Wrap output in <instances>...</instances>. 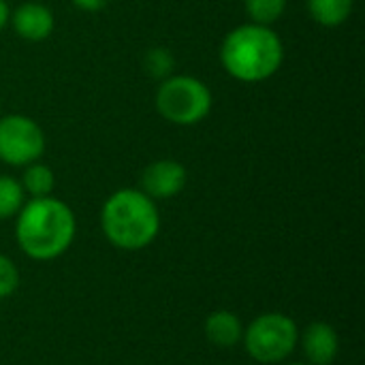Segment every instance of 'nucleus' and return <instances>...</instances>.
<instances>
[{"label": "nucleus", "mask_w": 365, "mask_h": 365, "mask_svg": "<svg viewBox=\"0 0 365 365\" xmlns=\"http://www.w3.org/2000/svg\"><path fill=\"white\" fill-rule=\"evenodd\" d=\"M77 235V218L68 203L49 195L26 199L15 216V242L32 261H53L68 252Z\"/></svg>", "instance_id": "nucleus-1"}, {"label": "nucleus", "mask_w": 365, "mask_h": 365, "mask_svg": "<svg viewBox=\"0 0 365 365\" xmlns=\"http://www.w3.org/2000/svg\"><path fill=\"white\" fill-rule=\"evenodd\" d=\"M220 64L240 83H261L272 79L284 64V43L274 26L240 24L220 43Z\"/></svg>", "instance_id": "nucleus-2"}, {"label": "nucleus", "mask_w": 365, "mask_h": 365, "mask_svg": "<svg viewBox=\"0 0 365 365\" xmlns=\"http://www.w3.org/2000/svg\"><path fill=\"white\" fill-rule=\"evenodd\" d=\"M160 210L141 188H120L101 207V231L105 240L126 252H139L154 244L160 233Z\"/></svg>", "instance_id": "nucleus-3"}, {"label": "nucleus", "mask_w": 365, "mask_h": 365, "mask_svg": "<svg viewBox=\"0 0 365 365\" xmlns=\"http://www.w3.org/2000/svg\"><path fill=\"white\" fill-rule=\"evenodd\" d=\"M156 111L173 126L201 124L214 107V94L205 81L195 75L173 73L158 81L154 96Z\"/></svg>", "instance_id": "nucleus-4"}, {"label": "nucleus", "mask_w": 365, "mask_h": 365, "mask_svg": "<svg viewBox=\"0 0 365 365\" xmlns=\"http://www.w3.org/2000/svg\"><path fill=\"white\" fill-rule=\"evenodd\" d=\"M242 344L246 355L257 364H282L299 344V327L289 314L265 312L244 327Z\"/></svg>", "instance_id": "nucleus-5"}, {"label": "nucleus", "mask_w": 365, "mask_h": 365, "mask_svg": "<svg viewBox=\"0 0 365 365\" xmlns=\"http://www.w3.org/2000/svg\"><path fill=\"white\" fill-rule=\"evenodd\" d=\"M45 148V130L34 118L24 113L0 115V163L21 169L41 160Z\"/></svg>", "instance_id": "nucleus-6"}, {"label": "nucleus", "mask_w": 365, "mask_h": 365, "mask_svg": "<svg viewBox=\"0 0 365 365\" xmlns=\"http://www.w3.org/2000/svg\"><path fill=\"white\" fill-rule=\"evenodd\" d=\"M188 182V171L173 158H160L150 163L141 171L139 188L154 201H167L178 197Z\"/></svg>", "instance_id": "nucleus-7"}, {"label": "nucleus", "mask_w": 365, "mask_h": 365, "mask_svg": "<svg viewBox=\"0 0 365 365\" xmlns=\"http://www.w3.org/2000/svg\"><path fill=\"white\" fill-rule=\"evenodd\" d=\"M9 24L19 38L28 43H41L53 34L56 17L53 11L43 2H21L15 11H11Z\"/></svg>", "instance_id": "nucleus-8"}, {"label": "nucleus", "mask_w": 365, "mask_h": 365, "mask_svg": "<svg viewBox=\"0 0 365 365\" xmlns=\"http://www.w3.org/2000/svg\"><path fill=\"white\" fill-rule=\"evenodd\" d=\"M299 344L308 365H331L340 353V338L336 327L317 321L299 331Z\"/></svg>", "instance_id": "nucleus-9"}, {"label": "nucleus", "mask_w": 365, "mask_h": 365, "mask_svg": "<svg viewBox=\"0 0 365 365\" xmlns=\"http://www.w3.org/2000/svg\"><path fill=\"white\" fill-rule=\"evenodd\" d=\"M203 331L210 344L218 349H233L242 342L244 323L231 310H214L207 314L203 323Z\"/></svg>", "instance_id": "nucleus-10"}, {"label": "nucleus", "mask_w": 365, "mask_h": 365, "mask_svg": "<svg viewBox=\"0 0 365 365\" xmlns=\"http://www.w3.org/2000/svg\"><path fill=\"white\" fill-rule=\"evenodd\" d=\"M355 0H306L308 15L323 28H338L353 15Z\"/></svg>", "instance_id": "nucleus-11"}, {"label": "nucleus", "mask_w": 365, "mask_h": 365, "mask_svg": "<svg viewBox=\"0 0 365 365\" xmlns=\"http://www.w3.org/2000/svg\"><path fill=\"white\" fill-rule=\"evenodd\" d=\"M21 178L19 184L26 192V197L30 199H38V197H49L53 195L56 188V173L49 165H45L43 160L30 163L26 167H21Z\"/></svg>", "instance_id": "nucleus-12"}, {"label": "nucleus", "mask_w": 365, "mask_h": 365, "mask_svg": "<svg viewBox=\"0 0 365 365\" xmlns=\"http://www.w3.org/2000/svg\"><path fill=\"white\" fill-rule=\"evenodd\" d=\"M289 0H244V11L252 24L274 26L287 13Z\"/></svg>", "instance_id": "nucleus-13"}, {"label": "nucleus", "mask_w": 365, "mask_h": 365, "mask_svg": "<svg viewBox=\"0 0 365 365\" xmlns=\"http://www.w3.org/2000/svg\"><path fill=\"white\" fill-rule=\"evenodd\" d=\"M26 203V192L17 178L0 175V220L15 218Z\"/></svg>", "instance_id": "nucleus-14"}, {"label": "nucleus", "mask_w": 365, "mask_h": 365, "mask_svg": "<svg viewBox=\"0 0 365 365\" xmlns=\"http://www.w3.org/2000/svg\"><path fill=\"white\" fill-rule=\"evenodd\" d=\"M143 68L152 79L163 81L175 73V56L167 47H152L143 56Z\"/></svg>", "instance_id": "nucleus-15"}, {"label": "nucleus", "mask_w": 365, "mask_h": 365, "mask_svg": "<svg viewBox=\"0 0 365 365\" xmlns=\"http://www.w3.org/2000/svg\"><path fill=\"white\" fill-rule=\"evenodd\" d=\"M19 287V269L6 255H0V299L11 297Z\"/></svg>", "instance_id": "nucleus-16"}, {"label": "nucleus", "mask_w": 365, "mask_h": 365, "mask_svg": "<svg viewBox=\"0 0 365 365\" xmlns=\"http://www.w3.org/2000/svg\"><path fill=\"white\" fill-rule=\"evenodd\" d=\"M79 11H86V13H96V11H103L111 0H71Z\"/></svg>", "instance_id": "nucleus-17"}, {"label": "nucleus", "mask_w": 365, "mask_h": 365, "mask_svg": "<svg viewBox=\"0 0 365 365\" xmlns=\"http://www.w3.org/2000/svg\"><path fill=\"white\" fill-rule=\"evenodd\" d=\"M9 19H11V9L6 0H0V32L9 26Z\"/></svg>", "instance_id": "nucleus-18"}, {"label": "nucleus", "mask_w": 365, "mask_h": 365, "mask_svg": "<svg viewBox=\"0 0 365 365\" xmlns=\"http://www.w3.org/2000/svg\"><path fill=\"white\" fill-rule=\"evenodd\" d=\"M289 365H308V364H289Z\"/></svg>", "instance_id": "nucleus-19"}]
</instances>
